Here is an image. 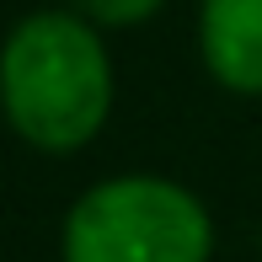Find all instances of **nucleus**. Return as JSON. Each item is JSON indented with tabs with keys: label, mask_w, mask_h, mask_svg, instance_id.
<instances>
[{
	"label": "nucleus",
	"mask_w": 262,
	"mask_h": 262,
	"mask_svg": "<svg viewBox=\"0 0 262 262\" xmlns=\"http://www.w3.org/2000/svg\"><path fill=\"white\" fill-rule=\"evenodd\" d=\"M198 59L230 97H262V0H198Z\"/></svg>",
	"instance_id": "7ed1b4c3"
},
{
	"label": "nucleus",
	"mask_w": 262,
	"mask_h": 262,
	"mask_svg": "<svg viewBox=\"0 0 262 262\" xmlns=\"http://www.w3.org/2000/svg\"><path fill=\"white\" fill-rule=\"evenodd\" d=\"M118 70L107 32L70 6L27 11L0 38V118L38 156H80L113 118Z\"/></svg>",
	"instance_id": "f257e3e1"
},
{
	"label": "nucleus",
	"mask_w": 262,
	"mask_h": 262,
	"mask_svg": "<svg viewBox=\"0 0 262 262\" xmlns=\"http://www.w3.org/2000/svg\"><path fill=\"white\" fill-rule=\"evenodd\" d=\"M214 241L209 204L161 171L102 177L59 220V262H214Z\"/></svg>",
	"instance_id": "f03ea898"
},
{
	"label": "nucleus",
	"mask_w": 262,
	"mask_h": 262,
	"mask_svg": "<svg viewBox=\"0 0 262 262\" xmlns=\"http://www.w3.org/2000/svg\"><path fill=\"white\" fill-rule=\"evenodd\" d=\"M166 0H70L75 16H86L97 32H128V27H145L150 16H161Z\"/></svg>",
	"instance_id": "20e7f679"
}]
</instances>
